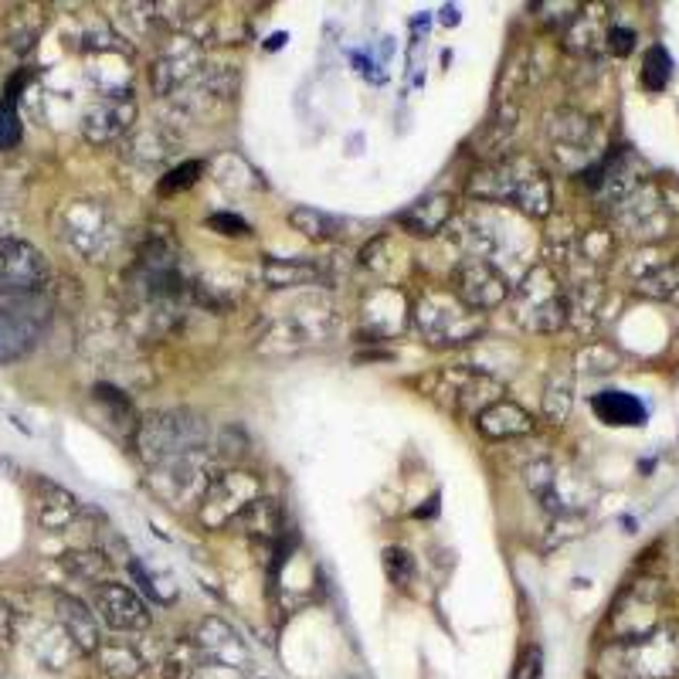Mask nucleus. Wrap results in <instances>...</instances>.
<instances>
[{"mask_svg":"<svg viewBox=\"0 0 679 679\" xmlns=\"http://www.w3.org/2000/svg\"><path fill=\"white\" fill-rule=\"evenodd\" d=\"M469 194L489 204H513L527 218H548L554 211L551 177L530 157L492 160L469 180Z\"/></svg>","mask_w":679,"mask_h":679,"instance_id":"1","label":"nucleus"},{"mask_svg":"<svg viewBox=\"0 0 679 679\" xmlns=\"http://www.w3.org/2000/svg\"><path fill=\"white\" fill-rule=\"evenodd\" d=\"M513 320L530 333H558L567 327V286L551 262L533 265L523 283L510 293Z\"/></svg>","mask_w":679,"mask_h":679,"instance_id":"2","label":"nucleus"},{"mask_svg":"<svg viewBox=\"0 0 679 679\" xmlns=\"http://www.w3.org/2000/svg\"><path fill=\"white\" fill-rule=\"evenodd\" d=\"M132 442H136V452H140L150 466H160L167 459L188 456V452H204L208 422L188 412V407H180V412H157L136 425Z\"/></svg>","mask_w":679,"mask_h":679,"instance_id":"3","label":"nucleus"},{"mask_svg":"<svg viewBox=\"0 0 679 679\" xmlns=\"http://www.w3.org/2000/svg\"><path fill=\"white\" fill-rule=\"evenodd\" d=\"M415 323L432 347H463L479 340L486 316L469 309L452 289H425L415 303Z\"/></svg>","mask_w":679,"mask_h":679,"instance_id":"4","label":"nucleus"},{"mask_svg":"<svg viewBox=\"0 0 679 679\" xmlns=\"http://www.w3.org/2000/svg\"><path fill=\"white\" fill-rule=\"evenodd\" d=\"M59 238L85 262H106L119 242L113 214L99 201H68L55 214Z\"/></svg>","mask_w":679,"mask_h":679,"instance_id":"5","label":"nucleus"},{"mask_svg":"<svg viewBox=\"0 0 679 679\" xmlns=\"http://www.w3.org/2000/svg\"><path fill=\"white\" fill-rule=\"evenodd\" d=\"M258 496H265V489H262V479L255 473H245V469L218 473L201 496L198 520L208 530H229L258 500Z\"/></svg>","mask_w":679,"mask_h":679,"instance_id":"6","label":"nucleus"},{"mask_svg":"<svg viewBox=\"0 0 679 679\" xmlns=\"http://www.w3.org/2000/svg\"><path fill=\"white\" fill-rule=\"evenodd\" d=\"M618 229L628 232L632 238L639 242H662L672 232V221H676V208L669 204L666 191L653 180H643L636 191H628L615 208H612Z\"/></svg>","mask_w":679,"mask_h":679,"instance_id":"7","label":"nucleus"},{"mask_svg":"<svg viewBox=\"0 0 679 679\" xmlns=\"http://www.w3.org/2000/svg\"><path fill=\"white\" fill-rule=\"evenodd\" d=\"M659 608H662V584L653 577L632 581L618 595V602L612 605V615H608L615 643L628 646V643L646 639L649 632L659 628Z\"/></svg>","mask_w":679,"mask_h":679,"instance_id":"8","label":"nucleus"},{"mask_svg":"<svg viewBox=\"0 0 679 679\" xmlns=\"http://www.w3.org/2000/svg\"><path fill=\"white\" fill-rule=\"evenodd\" d=\"M49 279H52V268L31 242L14 235L0 238V299L44 296Z\"/></svg>","mask_w":679,"mask_h":679,"instance_id":"9","label":"nucleus"},{"mask_svg":"<svg viewBox=\"0 0 679 679\" xmlns=\"http://www.w3.org/2000/svg\"><path fill=\"white\" fill-rule=\"evenodd\" d=\"M622 666L632 679H679V625H659L646 639L622 646Z\"/></svg>","mask_w":679,"mask_h":679,"instance_id":"10","label":"nucleus"},{"mask_svg":"<svg viewBox=\"0 0 679 679\" xmlns=\"http://www.w3.org/2000/svg\"><path fill=\"white\" fill-rule=\"evenodd\" d=\"M452 293H456L469 309L486 316L489 309H500L513 289H510V279L489 258L466 255L456 268H452Z\"/></svg>","mask_w":679,"mask_h":679,"instance_id":"11","label":"nucleus"},{"mask_svg":"<svg viewBox=\"0 0 679 679\" xmlns=\"http://www.w3.org/2000/svg\"><path fill=\"white\" fill-rule=\"evenodd\" d=\"M551 147L558 153V160L567 170H584V167H595L598 150H602V132L595 126V119H587L584 113L574 109H561L551 116Z\"/></svg>","mask_w":679,"mask_h":679,"instance_id":"12","label":"nucleus"},{"mask_svg":"<svg viewBox=\"0 0 679 679\" xmlns=\"http://www.w3.org/2000/svg\"><path fill=\"white\" fill-rule=\"evenodd\" d=\"M140 106L129 88H113L103 99H96L82 116V136L93 147H109L126 140V132H132Z\"/></svg>","mask_w":679,"mask_h":679,"instance_id":"13","label":"nucleus"},{"mask_svg":"<svg viewBox=\"0 0 679 679\" xmlns=\"http://www.w3.org/2000/svg\"><path fill=\"white\" fill-rule=\"evenodd\" d=\"M327 330H330L327 309H320V303H299L296 309H286L279 320L268 323L258 350L262 353H293L312 340L327 337Z\"/></svg>","mask_w":679,"mask_h":679,"instance_id":"14","label":"nucleus"},{"mask_svg":"<svg viewBox=\"0 0 679 679\" xmlns=\"http://www.w3.org/2000/svg\"><path fill=\"white\" fill-rule=\"evenodd\" d=\"M41 296L0 299V364L28 357L41 337Z\"/></svg>","mask_w":679,"mask_h":679,"instance_id":"15","label":"nucleus"},{"mask_svg":"<svg viewBox=\"0 0 679 679\" xmlns=\"http://www.w3.org/2000/svg\"><path fill=\"white\" fill-rule=\"evenodd\" d=\"M201 68H204V52H201L198 38L180 34V38H170V44H163L157 52L150 65V85L157 96H173L177 88L191 85Z\"/></svg>","mask_w":679,"mask_h":679,"instance_id":"16","label":"nucleus"},{"mask_svg":"<svg viewBox=\"0 0 679 679\" xmlns=\"http://www.w3.org/2000/svg\"><path fill=\"white\" fill-rule=\"evenodd\" d=\"M191 643L201 656V666L229 669V672H242L252 666V653H248L245 639L235 632V625H229L218 615H208L198 622Z\"/></svg>","mask_w":679,"mask_h":679,"instance_id":"17","label":"nucleus"},{"mask_svg":"<svg viewBox=\"0 0 679 679\" xmlns=\"http://www.w3.org/2000/svg\"><path fill=\"white\" fill-rule=\"evenodd\" d=\"M153 486L157 492H163L170 503H180V500H198L204 489L211 486V479L218 476L211 469V463L204 459V452H188V456H177V459H167L160 466H153Z\"/></svg>","mask_w":679,"mask_h":679,"instance_id":"18","label":"nucleus"},{"mask_svg":"<svg viewBox=\"0 0 679 679\" xmlns=\"http://www.w3.org/2000/svg\"><path fill=\"white\" fill-rule=\"evenodd\" d=\"M93 612H99V618L113 632H144V628H150V612H147L144 598L136 595L129 584H119V581L96 584Z\"/></svg>","mask_w":679,"mask_h":679,"instance_id":"19","label":"nucleus"},{"mask_svg":"<svg viewBox=\"0 0 679 679\" xmlns=\"http://www.w3.org/2000/svg\"><path fill=\"white\" fill-rule=\"evenodd\" d=\"M55 615L59 625L65 632V639L75 653L82 656H96L103 646V628H99V615L88 608L82 598L75 595H55Z\"/></svg>","mask_w":679,"mask_h":679,"instance_id":"20","label":"nucleus"},{"mask_svg":"<svg viewBox=\"0 0 679 679\" xmlns=\"http://www.w3.org/2000/svg\"><path fill=\"white\" fill-rule=\"evenodd\" d=\"M78 513H82V503H78L75 492H68L65 486H59L52 479L34 482V517H38L41 530L62 533L75 523Z\"/></svg>","mask_w":679,"mask_h":679,"instance_id":"21","label":"nucleus"},{"mask_svg":"<svg viewBox=\"0 0 679 679\" xmlns=\"http://www.w3.org/2000/svg\"><path fill=\"white\" fill-rule=\"evenodd\" d=\"M452 218H456V198H452V194H428V198L415 201L407 211H401L397 224L407 235L432 238V235H438L445 229Z\"/></svg>","mask_w":679,"mask_h":679,"instance_id":"22","label":"nucleus"},{"mask_svg":"<svg viewBox=\"0 0 679 679\" xmlns=\"http://www.w3.org/2000/svg\"><path fill=\"white\" fill-rule=\"evenodd\" d=\"M476 428L492 438V442H503V438H523L537 428L533 415L527 412V407H520L517 401H496L489 404L486 412L476 415Z\"/></svg>","mask_w":679,"mask_h":679,"instance_id":"23","label":"nucleus"},{"mask_svg":"<svg viewBox=\"0 0 679 679\" xmlns=\"http://www.w3.org/2000/svg\"><path fill=\"white\" fill-rule=\"evenodd\" d=\"M258 276L268 289H299L312 286L323 279V268L309 262V258H276V255H262L258 262Z\"/></svg>","mask_w":679,"mask_h":679,"instance_id":"24","label":"nucleus"},{"mask_svg":"<svg viewBox=\"0 0 679 679\" xmlns=\"http://www.w3.org/2000/svg\"><path fill=\"white\" fill-rule=\"evenodd\" d=\"M404 316H407V306H404V296L397 289L381 286V289L368 293V299H364V327L371 330V337L401 333Z\"/></svg>","mask_w":679,"mask_h":679,"instance_id":"25","label":"nucleus"},{"mask_svg":"<svg viewBox=\"0 0 679 679\" xmlns=\"http://www.w3.org/2000/svg\"><path fill=\"white\" fill-rule=\"evenodd\" d=\"M517 123H520V109H517V103L513 99H500L496 103V109H492V116H489V123L482 126V132L476 136V153H482V157H500L503 160V153H507V144L513 140V132H517Z\"/></svg>","mask_w":679,"mask_h":679,"instance_id":"26","label":"nucleus"},{"mask_svg":"<svg viewBox=\"0 0 679 679\" xmlns=\"http://www.w3.org/2000/svg\"><path fill=\"white\" fill-rule=\"evenodd\" d=\"M595 415L612 428H639L646 425V404L628 391H602L592 397Z\"/></svg>","mask_w":679,"mask_h":679,"instance_id":"27","label":"nucleus"},{"mask_svg":"<svg viewBox=\"0 0 679 679\" xmlns=\"http://www.w3.org/2000/svg\"><path fill=\"white\" fill-rule=\"evenodd\" d=\"M608 28L602 8H577L571 24L564 28V49L574 55H595L602 49Z\"/></svg>","mask_w":679,"mask_h":679,"instance_id":"28","label":"nucleus"},{"mask_svg":"<svg viewBox=\"0 0 679 679\" xmlns=\"http://www.w3.org/2000/svg\"><path fill=\"white\" fill-rule=\"evenodd\" d=\"M543 418L551 425H564L571 418L574 407V368L567 364H554V371L548 374V384H543Z\"/></svg>","mask_w":679,"mask_h":679,"instance_id":"29","label":"nucleus"},{"mask_svg":"<svg viewBox=\"0 0 679 679\" xmlns=\"http://www.w3.org/2000/svg\"><path fill=\"white\" fill-rule=\"evenodd\" d=\"M93 659L99 662V669L109 679H136V676H144V669H147L140 649H136L132 643H126V639H103V646Z\"/></svg>","mask_w":679,"mask_h":679,"instance_id":"30","label":"nucleus"},{"mask_svg":"<svg viewBox=\"0 0 679 679\" xmlns=\"http://www.w3.org/2000/svg\"><path fill=\"white\" fill-rule=\"evenodd\" d=\"M123 153L136 163H144V167H160L173 153V140L160 126L157 129H136L126 140Z\"/></svg>","mask_w":679,"mask_h":679,"instance_id":"31","label":"nucleus"},{"mask_svg":"<svg viewBox=\"0 0 679 679\" xmlns=\"http://www.w3.org/2000/svg\"><path fill=\"white\" fill-rule=\"evenodd\" d=\"M289 224L293 229L299 232V235H306V238H312V242H333V238H343L347 232V224L340 221V218H333V214H327V211H316V208H293L289 211Z\"/></svg>","mask_w":679,"mask_h":679,"instance_id":"32","label":"nucleus"},{"mask_svg":"<svg viewBox=\"0 0 679 679\" xmlns=\"http://www.w3.org/2000/svg\"><path fill=\"white\" fill-rule=\"evenodd\" d=\"M62 567L75 577V581H88V584H103L109 561L103 551H68L62 554Z\"/></svg>","mask_w":679,"mask_h":679,"instance_id":"33","label":"nucleus"},{"mask_svg":"<svg viewBox=\"0 0 679 679\" xmlns=\"http://www.w3.org/2000/svg\"><path fill=\"white\" fill-rule=\"evenodd\" d=\"M198 666H201V656H198L194 643L184 639V643H177V646L167 653V659H163V679H194Z\"/></svg>","mask_w":679,"mask_h":679,"instance_id":"34","label":"nucleus"},{"mask_svg":"<svg viewBox=\"0 0 679 679\" xmlns=\"http://www.w3.org/2000/svg\"><path fill=\"white\" fill-rule=\"evenodd\" d=\"M669 75H672L669 52L662 49V44H653V49L646 52V62H643V85L649 88V93H662V88L669 85Z\"/></svg>","mask_w":679,"mask_h":679,"instance_id":"35","label":"nucleus"},{"mask_svg":"<svg viewBox=\"0 0 679 679\" xmlns=\"http://www.w3.org/2000/svg\"><path fill=\"white\" fill-rule=\"evenodd\" d=\"M96 401L99 404H109V412H113V418H116V425L119 428H126L129 435H136V415H132V404H129V397L123 394V391H116L113 384H96Z\"/></svg>","mask_w":679,"mask_h":679,"instance_id":"36","label":"nucleus"},{"mask_svg":"<svg viewBox=\"0 0 679 679\" xmlns=\"http://www.w3.org/2000/svg\"><path fill=\"white\" fill-rule=\"evenodd\" d=\"M38 34H41L38 18L31 21L28 11H11V18H8V41H11V49H14L18 55H24V52L34 49Z\"/></svg>","mask_w":679,"mask_h":679,"instance_id":"37","label":"nucleus"},{"mask_svg":"<svg viewBox=\"0 0 679 679\" xmlns=\"http://www.w3.org/2000/svg\"><path fill=\"white\" fill-rule=\"evenodd\" d=\"M384 574L394 587H407L415 581V558L404 548H388L384 551Z\"/></svg>","mask_w":679,"mask_h":679,"instance_id":"38","label":"nucleus"},{"mask_svg":"<svg viewBox=\"0 0 679 679\" xmlns=\"http://www.w3.org/2000/svg\"><path fill=\"white\" fill-rule=\"evenodd\" d=\"M577 364H581V371L608 374V371L618 368V353H615L612 347H605V343H592V347H584V350L577 353Z\"/></svg>","mask_w":679,"mask_h":679,"instance_id":"39","label":"nucleus"},{"mask_svg":"<svg viewBox=\"0 0 679 679\" xmlns=\"http://www.w3.org/2000/svg\"><path fill=\"white\" fill-rule=\"evenodd\" d=\"M204 170V163L201 160H188V163H180V167H173L170 173H163L160 177V194H177V191H188L194 180H198V173Z\"/></svg>","mask_w":679,"mask_h":679,"instance_id":"40","label":"nucleus"},{"mask_svg":"<svg viewBox=\"0 0 679 679\" xmlns=\"http://www.w3.org/2000/svg\"><path fill=\"white\" fill-rule=\"evenodd\" d=\"M129 574H132V581L140 584L153 602H160V605L173 602V592H170V587H163V584H160V577H157V574H150V571H147V564H144L140 558H129Z\"/></svg>","mask_w":679,"mask_h":679,"instance_id":"41","label":"nucleus"},{"mask_svg":"<svg viewBox=\"0 0 679 679\" xmlns=\"http://www.w3.org/2000/svg\"><path fill=\"white\" fill-rule=\"evenodd\" d=\"M21 144V116H18V103L4 99L0 103V150H11Z\"/></svg>","mask_w":679,"mask_h":679,"instance_id":"42","label":"nucleus"},{"mask_svg":"<svg viewBox=\"0 0 679 679\" xmlns=\"http://www.w3.org/2000/svg\"><path fill=\"white\" fill-rule=\"evenodd\" d=\"M612 248H615V238L608 235V232H587L584 238H581V258L587 262V265H598V262H605L608 255H612Z\"/></svg>","mask_w":679,"mask_h":679,"instance_id":"43","label":"nucleus"},{"mask_svg":"<svg viewBox=\"0 0 679 679\" xmlns=\"http://www.w3.org/2000/svg\"><path fill=\"white\" fill-rule=\"evenodd\" d=\"M540 672H543V653L540 646H527L513 666V679H540Z\"/></svg>","mask_w":679,"mask_h":679,"instance_id":"44","label":"nucleus"},{"mask_svg":"<svg viewBox=\"0 0 679 679\" xmlns=\"http://www.w3.org/2000/svg\"><path fill=\"white\" fill-rule=\"evenodd\" d=\"M208 224L218 232V235H229V238H245L248 235V224L238 218V214H229V211H221V214H211Z\"/></svg>","mask_w":679,"mask_h":679,"instance_id":"45","label":"nucleus"},{"mask_svg":"<svg viewBox=\"0 0 679 679\" xmlns=\"http://www.w3.org/2000/svg\"><path fill=\"white\" fill-rule=\"evenodd\" d=\"M18 628H21V615L11 605L8 595H0V643H14L18 639Z\"/></svg>","mask_w":679,"mask_h":679,"instance_id":"46","label":"nucleus"},{"mask_svg":"<svg viewBox=\"0 0 679 679\" xmlns=\"http://www.w3.org/2000/svg\"><path fill=\"white\" fill-rule=\"evenodd\" d=\"M605 41H608L612 55L625 59V55H632V49H636V31H632V28H608Z\"/></svg>","mask_w":679,"mask_h":679,"instance_id":"47","label":"nucleus"},{"mask_svg":"<svg viewBox=\"0 0 679 679\" xmlns=\"http://www.w3.org/2000/svg\"><path fill=\"white\" fill-rule=\"evenodd\" d=\"M592 679H632V676H628L625 666H622V672H595Z\"/></svg>","mask_w":679,"mask_h":679,"instance_id":"48","label":"nucleus"},{"mask_svg":"<svg viewBox=\"0 0 679 679\" xmlns=\"http://www.w3.org/2000/svg\"><path fill=\"white\" fill-rule=\"evenodd\" d=\"M343 679H350V676H343Z\"/></svg>","mask_w":679,"mask_h":679,"instance_id":"49","label":"nucleus"}]
</instances>
